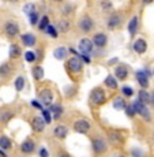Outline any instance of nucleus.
<instances>
[{
    "mask_svg": "<svg viewBox=\"0 0 154 157\" xmlns=\"http://www.w3.org/2000/svg\"><path fill=\"white\" fill-rule=\"evenodd\" d=\"M92 147L96 155H104V153L108 152V144L105 141V138L102 137L92 138Z\"/></svg>",
    "mask_w": 154,
    "mask_h": 157,
    "instance_id": "nucleus-1",
    "label": "nucleus"
},
{
    "mask_svg": "<svg viewBox=\"0 0 154 157\" xmlns=\"http://www.w3.org/2000/svg\"><path fill=\"white\" fill-rule=\"evenodd\" d=\"M90 101H92L93 105H96V107H100V105L105 104V101H107V93L104 92L102 89H94L92 92V94H90Z\"/></svg>",
    "mask_w": 154,
    "mask_h": 157,
    "instance_id": "nucleus-2",
    "label": "nucleus"
},
{
    "mask_svg": "<svg viewBox=\"0 0 154 157\" xmlns=\"http://www.w3.org/2000/svg\"><path fill=\"white\" fill-rule=\"evenodd\" d=\"M132 105H134L137 113L141 115L145 120H147V122H150V120H152V113H150V111H149V108H147L146 104H143V102L135 100L134 102H132Z\"/></svg>",
    "mask_w": 154,
    "mask_h": 157,
    "instance_id": "nucleus-3",
    "label": "nucleus"
},
{
    "mask_svg": "<svg viewBox=\"0 0 154 157\" xmlns=\"http://www.w3.org/2000/svg\"><path fill=\"white\" fill-rule=\"evenodd\" d=\"M92 128V123L86 119H78L74 122V131L78 134H86Z\"/></svg>",
    "mask_w": 154,
    "mask_h": 157,
    "instance_id": "nucleus-4",
    "label": "nucleus"
},
{
    "mask_svg": "<svg viewBox=\"0 0 154 157\" xmlns=\"http://www.w3.org/2000/svg\"><path fill=\"white\" fill-rule=\"evenodd\" d=\"M82 60H81L79 56H74L71 57V59L67 60V67L68 70L71 72H74V74H78V72L82 71Z\"/></svg>",
    "mask_w": 154,
    "mask_h": 157,
    "instance_id": "nucleus-5",
    "label": "nucleus"
},
{
    "mask_svg": "<svg viewBox=\"0 0 154 157\" xmlns=\"http://www.w3.org/2000/svg\"><path fill=\"white\" fill-rule=\"evenodd\" d=\"M108 140L115 146H122L124 144V137L122 135V132L116 131V130H109L108 131Z\"/></svg>",
    "mask_w": 154,
    "mask_h": 157,
    "instance_id": "nucleus-6",
    "label": "nucleus"
},
{
    "mask_svg": "<svg viewBox=\"0 0 154 157\" xmlns=\"http://www.w3.org/2000/svg\"><path fill=\"white\" fill-rule=\"evenodd\" d=\"M40 100L42 105H47L49 107L51 104H53V92L51 89H42L40 92Z\"/></svg>",
    "mask_w": 154,
    "mask_h": 157,
    "instance_id": "nucleus-7",
    "label": "nucleus"
},
{
    "mask_svg": "<svg viewBox=\"0 0 154 157\" xmlns=\"http://www.w3.org/2000/svg\"><path fill=\"white\" fill-rule=\"evenodd\" d=\"M21 153H23V155H32V153H34L36 150V142L33 140H26L23 141L22 144H21Z\"/></svg>",
    "mask_w": 154,
    "mask_h": 157,
    "instance_id": "nucleus-8",
    "label": "nucleus"
},
{
    "mask_svg": "<svg viewBox=\"0 0 154 157\" xmlns=\"http://www.w3.org/2000/svg\"><path fill=\"white\" fill-rule=\"evenodd\" d=\"M53 135H55L57 140H60V141L66 140V138H67V135H68L67 126L59 124V126H56V127H53Z\"/></svg>",
    "mask_w": 154,
    "mask_h": 157,
    "instance_id": "nucleus-9",
    "label": "nucleus"
},
{
    "mask_svg": "<svg viewBox=\"0 0 154 157\" xmlns=\"http://www.w3.org/2000/svg\"><path fill=\"white\" fill-rule=\"evenodd\" d=\"M48 111L52 113V119L55 120H59L63 116V113H64V109H63V107L60 104H51Z\"/></svg>",
    "mask_w": 154,
    "mask_h": 157,
    "instance_id": "nucleus-10",
    "label": "nucleus"
},
{
    "mask_svg": "<svg viewBox=\"0 0 154 157\" xmlns=\"http://www.w3.org/2000/svg\"><path fill=\"white\" fill-rule=\"evenodd\" d=\"M30 124H32V128L36 132H42L45 130V122L42 120V117L40 116H34L32 119V122H30Z\"/></svg>",
    "mask_w": 154,
    "mask_h": 157,
    "instance_id": "nucleus-11",
    "label": "nucleus"
},
{
    "mask_svg": "<svg viewBox=\"0 0 154 157\" xmlns=\"http://www.w3.org/2000/svg\"><path fill=\"white\" fill-rule=\"evenodd\" d=\"M79 49L82 51V55H89L93 51V41L89 38H82L79 43Z\"/></svg>",
    "mask_w": 154,
    "mask_h": 157,
    "instance_id": "nucleus-12",
    "label": "nucleus"
},
{
    "mask_svg": "<svg viewBox=\"0 0 154 157\" xmlns=\"http://www.w3.org/2000/svg\"><path fill=\"white\" fill-rule=\"evenodd\" d=\"M81 26V30H82L83 33H89L90 30L93 29V26H94V22H93V19L90 17H83L82 21H81L79 23Z\"/></svg>",
    "mask_w": 154,
    "mask_h": 157,
    "instance_id": "nucleus-13",
    "label": "nucleus"
},
{
    "mask_svg": "<svg viewBox=\"0 0 154 157\" xmlns=\"http://www.w3.org/2000/svg\"><path fill=\"white\" fill-rule=\"evenodd\" d=\"M137 81H138V83L141 85L142 89H146V87H149V77H147L146 72H145L143 70L137 71Z\"/></svg>",
    "mask_w": 154,
    "mask_h": 157,
    "instance_id": "nucleus-14",
    "label": "nucleus"
},
{
    "mask_svg": "<svg viewBox=\"0 0 154 157\" xmlns=\"http://www.w3.org/2000/svg\"><path fill=\"white\" fill-rule=\"evenodd\" d=\"M93 45H96V47H98V48H102V47H105L108 43V38H107V36L104 34V33H97V34L93 37Z\"/></svg>",
    "mask_w": 154,
    "mask_h": 157,
    "instance_id": "nucleus-15",
    "label": "nucleus"
},
{
    "mask_svg": "<svg viewBox=\"0 0 154 157\" xmlns=\"http://www.w3.org/2000/svg\"><path fill=\"white\" fill-rule=\"evenodd\" d=\"M146 49H147V43L143 40V38H138V40L134 43V51L137 53H139V55L146 52Z\"/></svg>",
    "mask_w": 154,
    "mask_h": 157,
    "instance_id": "nucleus-16",
    "label": "nucleus"
},
{
    "mask_svg": "<svg viewBox=\"0 0 154 157\" xmlns=\"http://www.w3.org/2000/svg\"><path fill=\"white\" fill-rule=\"evenodd\" d=\"M128 77V70H127L126 66H117L116 70H115V78L120 81H124Z\"/></svg>",
    "mask_w": 154,
    "mask_h": 157,
    "instance_id": "nucleus-17",
    "label": "nucleus"
},
{
    "mask_svg": "<svg viewBox=\"0 0 154 157\" xmlns=\"http://www.w3.org/2000/svg\"><path fill=\"white\" fill-rule=\"evenodd\" d=\"M11 147H13V142H11L10 138L7 135H0V149L4 150V152H8Z\"/></svg>",
    "mask_w": 154,
    "mask_h": 157,
    "instance_id": "nucleus-18",
    "label": "nucleus"
},
{
    "mask_svg": "<svg viewBox=\"0 0 154 157\" xmlns=\"http://www.w3.org/2000/svg\"><path fill=\"white\" fill-rule=\"evenodd\" d=\"M6 33H7L10 37H15V36L19 33V28H18L17 23L14 22H8L7 25H6Z\"/></svg>",
    "mask_w": 154,
    "mask_h": 157,
    "instance_id": "nucleus-19",
    "label": "nucleus"
},
{
    "mask_svg": "<svg viewBox=\"0 0 154 157\" xmlns=\"http://www.w3.org/2000/svg\"><path fill=\"white\" fill-rule=\"evenodd\" d=\"M104 85L107 86L108 89L115 90V89H117V81H116V78H115L113 75H108V77L105 78V81H104Z\"/></svg>",
    "mask_w": 154,
    "mask_h": 157,
    "instance_id": "nucleus-20",
    "label": "nucleus"
},
{
    "mask_svg": "<svg viewBox=\"0 0 154 157\" xmlns=\"http://www.w3.org/2000/svg\"><path fill=\"white\" fill-rule=\"evenodd\" d=\"M122 21H123V18L120 17V15H113V17H111L109 18V21H108V28L109 29H115V28H117V26L122 23Z\"/></svg>",
    "mask_w": 154,
    "mask_h": 157,
    "instance_id": "nucleus-21",
    "label": "nucleus"
},
{
    "mask_svg": "<svg viewBox=\"0 0 154 157\" xmlns=\"http://www.w3.org/2000/svg\"><path fill=\"white\" fill-rule=\"evenodd\" d=\"M36 40H37L36 36L30 34V33L22 36V43H23V45H26V47H33V45L36 44Z\"/></svg>",
    "mask_w": 154,
    "mask_h": 157,
    "instance_id": "nucleus-22",
    "label": "nucleus"
},
{
    "mask_svg": "<svg viewBox=\"0 0 154 157\" xmlns=\"http://www.w3.org/2000/svg\"><path fill=\"white\" fill-rule=\"evenodd\" d=\"M127 107V102L124 100V97H116L113 101V108L116 111H123Z\"/></svg>",
    "mask_w": 154,
    "mask_h": 157,
    "instance_id": "nucleus-23",
    "label": "nucleus"
},
{
    "mask_svg": "<svg viewBox=\"0 0 154 157\" xmlns=\"http://www.w3.org/2000/svg\"><path fill=\"white\" fill-rule=\"evenodd\" d=\"M138 101L143 102V104H149L150 101V93L146 92V89H141L138 93Z\"/></svg>",
    "mask_w": 154,
    "mask_h": 157,
    "instance_id": "nucleus-24",
    "label": "nucleus"
},
{
    "mask_svg": "<svg viewBox=\"0 0 154 157\" xmlns=\"http://www.w3.org/2000/svg\"><path fill=\"white\" fill-rule=\"evenodd\" d=\"M14 117V112L11 111H2L0 112V122L2 123H8Z\"/></svg>",
    "mask_w": 154,
    "mask_h": 157,
    "instance_id": "nucleus-25",
    "label": "nucleus"
},
{
    "mask_svg": "<svg viewBox=\"0 0 154 157\" xmlns=\"http://www.w3.org/2000/svg\"><path fill=\"white\" fill-rule=\"evenodd\" d=\"M138 30V18L134 17L131 21H130V25H128V33L131 36H135V33H137Z\"/></svg>",
    "mask_w": 154,
    "mask_h": 157,
    "instance_id": "nucleus-26",
    "label": "nucleus"
},
{
    "mask_svg": "<svg viewBox=\"0 0 154 157\" xmlns=\"http://www.w3.org/2000/svg\"><path fill=\"white\" fill-rule=\"evenodd\" d=\"M67 52H68V51L64 47H59V48H56V49H55V52H53V56H55L56 59L62 60V59H64V57H66Z\"/></svg>",
    "mask_w": 154,
    "mask_h": 157,
    "instance_id": "nucleus-27",
    "label": "nucleus"
},
{
    "mask_svg": "<svg viewBox=\"0 0 154 157\" xmlns=\"http://www.w3.org/2000/svg\"><path fill=\"white\" fill-rule=\"evenodd\" d=\"M33 77H34V79L41 81L42 78H44V68H42L41 66L34 67V68H33Z\"/></svg>",
    "mask_w": 154,
    "mask_h": 157,
    "instance_id": "nucleus-28",
    "label": "nucleus"
},
{
    "mask_svg": "<svg viewBox=\"0 0 154 157\" xmlns=\"http://www.w3.org/2000/svg\"><path fill=\"white\" fill-rule=\"evenodd\" d=\"M23 13H25L26 15H32V14H34V13H37L36 11V4H33V3H28V4H25L23 6Z\"/></svg>",
    "mask_w": 154,
    "mask_h": 157,
    "instance_id": "nucleus-29",
    "label": "nucleus"
},
{
    "mask_svg": "<svg viewBox=\"0 0 154 157\" xmlns=\"http://www.w3.org/2000/svg\"><path fill=\"white\" fill-rule=\"evenodd\" d=\"M14 86H15V89H17L18 92L23 90V87H25V78H23V77H18L17 79L14 81Z\"/></svg>",
    "mask_w": 154,
    "mask_h": 157,
    "instance_id": "nucleus-30",
    "label": "nucleus"
},
{
    "mask_svg": "<svg viewBox=\"0 0 154 157\" xmlns=\"http://www.w3.org/2000/svg\"><path fill=\"white\" fill-rule=\"evenodd\" d=\"M21 48L18 47L17 44H13L10 47V56L13 57V59H15V57H18V56H21Z\"/></svg>",
    "mask_w": 154,
    "mask_h": 157,
    "instance_id": "nucleus-31",
    "label": "nucleus"
},
{
    "mask_svg": "<svg viewBox=\"0 0 154 157\" xmlns=\"http://www.w3.org/2000/svg\"><path fill=\"white\" fill-rule=\"evenodd\" d=\"M124 111H126V115L128 117H135V115H137V111H135L132 102H131V104H127V107L124 108Z\"/></svg>",
    "mask_w": 154,
    "mask_h": 157,
    "instance_id": "nucleus-32",
    "label": "nucleus"
},
{
    "mask_svg": "<svg viewBox=\"0 0 154 157\" xmlns=\"http://www.w3.org/2000/svg\"><path fill=\"white\" fill-rule=\"evenodd\" d=\"M42 120L45 122V124H49L51 122H52V113L49 112L48 109H42Z\"/></svg>",
    "mask_w": 154,
    "mask_h": 157,
    "instance_id": "nucleus-33",
    "label": "nucleus"
},
{
    "mask_svg": "<svg viewBox=\"0 0 154 157\" xmlns=\"http://www.w3.org/2000/svg\"><path fill=\"white\" fill-rule=\"evenodd\" d=\"M122 94L124 96V97H132L134 96V89L130 86H123L122 87Z\"/></svg>",
    "mask_w": 154,
    "mask_h": 157,
    "instance_id": "nucleus-34",
    "label": "nucleus"
},
{
    "mask_svg": "<svg viewBox=\"0 0 154 157\" xmlns=\"http://www.w3.org/2000/svg\"><path fill=\"white\" fill-rule=\"evenodd\" d=\"M48 26H49V18H48V17H42L40 25H38V29H40L41 32H42V30H45V29L48 28Z\"/></svg>",
    "mask_w": 154,
    "mask_h": 157,
    "instance_id": "nucleus-35",
    "label": "nucleus"
},
{
    "mask_svg": "<svg viewBox=\"0 0 154 157\" xmlns=\"http://www.w3.org/2000/svg\"><path fill=\"white\" fill-rule=\"evenodd\" d=\"M10 72H11V67H10V64L4 63V64L0 66V75H8Z\"/></svg>",
    "mask_w": 154,
    "mask_h": 157,
    "instance_id": "nucleus-36",
    "label": "nucleus"
},
{
    "mask_svg": "<svg viewBox=\"0 0 154 157\" xmlns=\"http://www.w3.org/2000/svg\"><path fill=\"white\" fill-rule=\"evenodd\" d=\"M68 29H70V23H68L67 21H62V22L59 23V30L62 33H67Z\"/></svg>",
    "mask_w": 154,
    "mask_h": 157,
    "instance_id": "nucleus-37",
    "label": "nucleus"
},
{
    "mask_svg": "<svg viewBox=\"0 0 154 157\" xmlns=\"http://www.w3.org/2000/svg\"><path fill=\"white\" fill-rule=\"evenodd\" d=\"M25 59H26V62L28 63H33V62H36V53L34 52H32V51H28V52L25 53Z\"/></svg>",
    "mask_w": 154,
    "mask_h": 157,
    "instance_id": "nucleus-38",
    "label": "nucleus"
},
{
    "mask_svg": "<svg viewBox=\"0 0 154 157\" xmlns=\"http://www.w3.org/2000/svg\"><path fill=\"white\" fill-rule=\"evenodd\" d=\"M45 32H47L48 33V34H51V36H52V37H57V30H56V28H53V26H48V28L47 29H45Z\"/></svg>",
    "mask_w": 154,
    "mask_h": 157,
    "instance_id": "nucleus-39",
    "label": "nucleus"
},
{
    "mask_svg": "<svg viewBox=\"0 0 154 157\" xmlns=\"http://www.w3.org/2000/svg\"><path fill=\"white\" fill-rule=\"evenodd\" d=\"M38 156L40 157H49V150H48L45 146H41L40 149H38Z\"/></svg>",
    "mask_w": 154,
    "mask_h": 157,
    "instance_id": "nucleus-40",
    "label": "nucleus"
},
{
    "mask_svg": "<svg viewBox=\"0 0 154 157\" xmlns=\"http://www.w3.org/2000/svg\"><path fill=\"white\" fill-rule=\"evenodd\" d=\"M131 156L132 157H143V152H142L141 149H132L131 150Z\"/></svg>",
    "mask_w": 154,
    "mask_h": 157,
    "instance_id": "nucleus-41",
    "label": "nucleus"
},
{
    "mask_svg": "<svg viewBox=\"0 0 154 157\" xmlns=\"http://www.w3.org/2000/svg\"><path fill=\"white\" fill-rule=\"evenodd\" d=\"M30 23H32V25H37L38 23V14L37 13H34V14H32L30 15Z\"/></svg>",
    "mask_w": 154,
    "mask_h": 157,
    "instance_id": "nucleus-42",
    "label": "nucleus"
},
{
    "mask_svg": "<svg viewBox=\"0 0 154 157\" xmlns=\"http://www.w3.org/2000/svg\"><path fill=\"white\" fill-rule=\"evenodd\" d=\"M101 6H102V8H104L105 11H108V10H111V8H112V3L108 2V0H104V2L101 3Z\"/></svg>",
    "mask_w": 154,
    "mask_h": 157,
    "instance_id": "nucleus-43",
    "label": "nucleus"
},
{
    "mask_svg": "<svg viewBox=\"0 0 154 157\" xmlns=\"http://www.w3.org/2000/svg\"><path fill=\"white\" fill-rule=\"evenodd\" d=\"M30 105H32L33 108H36V109H44V107H42V104H40L38 101H36V100H33L32 102H30Z\"/></svg>",
    "mask_w": 154,
    "mask_h": 157,
    "instance_id": "nucleus-44",
    "label": "nucleus"
},
{
    "mask_svg": "<svg viewBox=\"0 0 154 157\" xmlns=\"http://www.w3.org/2000/svg\"><path fill=\"white\" fill-rule=\"evenodd\" d=\"M55 157H71V155L70 153H67V152H64V150H60Z\"/></svg>",
    "mask_w": 154,
    "mask_h": 157,
    "instance_id": "nucleus-45",
    "label": "nucleus"
},
{
    "mask_svg": "<svg viewBox=\"0 0 154 157\" xmlns=\"http://www.w3.org/2000/svg\"><path fill=\"white\" fill-rule=\"evenodd\" d=\"M78 56H79L81 60H83L85 63H90V57L87 56V55H78Z\"/></svg>",
    "mask_w": 154,
    "mask_h": 157,
    "instance_id": "nucleus-46",
    "label": "nucleus"
},
{
    "mask_svg": "<svg viewBox=\"0 0 154 157\" xmlns=\"http://www.w3.org/2000/svg\"><path fill=\"white\" fill-rule=\"evenodd\" d=\"M149 102L154 107V92H153V93H150V101H149Z\"/></svg>",
    "mask_w": 154,
    "mask_h": 157,
    "instance_id": "nucleus-47",
    "label": "nucleus"
},
{
    "mask_svg": "<svg viewBox=\"0 0 154 157\" xmlns=\"http://www.w3.org/2000/svg\"><path fill=\"white\" fill-rule=\"evenodd\" d=\"M0 157H7L6 152H4V150H2V149H0Z\"/></svg>",
    "mask_w": 154,
    "mask_h": 157,
    "instance_id": "nucleus-48",
    "label": "nucleus"
},
{
    "mask_svg": "<svg viewBox=\"0 0 154 157\" xmlns=\"http://www.w3.org/2000/svg\"><path fill=\"white\" fill-rule=\"evenodd\" d=\"M117 62V59H112V60H111V62H109V64H115V63H116Z\"/></svg>",
    "mask_w": 154,
    "mask_h": 157,
    "instance_id": "nucleus-49",
    "label": "nucleus"
},
{
    "mask_svg": "<svg viewBox=\"0 0 154 157\" xmlns=\"http://www.w3.org/2000/svg\"><path fill=\"white\" fill-rule=\"evenodd\" d=\"M143 2H145V3H150V2H152V0H143Z\"/></svg>",
    "mask_w": 154,
    "mask_h": 157,
    "instance_id": "nucleus-50",
    "label": "nucleus"
},
{
    "mask_svg": "<svg viewBox=\"0 0 154 157\" xmlns=\"http://www.w3.org/2000/svg\"><path fill=\"white\" fill-rule=\"evenodd\" d=\"M116 157H126V156H123V155H119V156H116Z\"/></svg>",
    "mask_w": 154,
    "mask_h": 157,
    "instance_id": "nucleus-51",
    "label": "nucleus"
},
{
    "mask_svg": "<svg viewBox=\"0 0 154 157\" xmlns=\"http://www.w3.org/2000/svg\"><path fill=\"white\" fill-rule=\"evenodd\" d=\"M55 2H62V0H55Z\"/></svg>",
    "mask_w": 154,
    "mask_h": 157,
    "instance_id": "nucleus-52",
    "label": "nucleus"
},
{
    "mask_svg": "<svg viewBox=\"0 0 154 157\" xmlns=\"http://www.w3.org/2000/svg\"><path fill=\"white\" fill-rule=\"evenodd\" d=\"M153 75H154V68H153Z\"/></svg>",
    "mask_w": 154,
    "mask_h": 157,
    "instance_id": "nucleus-53",
    "label": "nucleus"
},
{
    "mask_svg": "<svg viewBox=\"0 0 154 157\" xmlns=\"http://www.w3.org/2000/svg\"><path fill=\"white\" fill-rule=\"evenodd\" d=\"M13 2H17V0H13Z\"/></svg>",
    "mask_w": 154,
    "mask_h": 157,
    "instance_id": "nucleus-54",
    "label": "nucleus"
}]
</instances>
